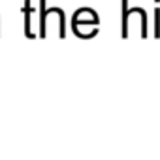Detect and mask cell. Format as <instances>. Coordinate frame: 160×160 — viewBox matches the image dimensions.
I'll list each match as a JSON object with an SVG mask.
<instances>
[{"label": "cell", "mask_w": 160, "mask_h": 160, "mask_svg": "<svg viewBox=\"0 0 160 160\" xmlns=\"http://www.w3.org/2000/svg\"><path fill=\"white\" fill-rule=\"evenodd\" d=\"M100 25V19L96 15L94 10L91 8H81V10H77L72 17V30L77 38H83V28L85 27H91V28H98Z\"/></svg>", "instance_id": "obj_1"}, {"label": "cell", "mask_w": 160, "mask_h": 160, "mask_svg": "<svg viewBox=\"0 0 160 160\" xmlns=\"http://www.w3.org/2000/svg\"><path fill=\"white\" fill-rule=\"evenodd\" d=\"M45 17H47V0H40V38H45Z\"/></svg>", "instance_id": "obj_3"}, {"label": "cell", "mask_w": 160, "mask_h": 160, "mask_svg": "<svg viewBox=\"0 0 160 160\" xmlns=\"http://www.w3.org/2000/svg\"><path fill=\"white\" fill-rule=\"evenodd\" d=\"M152 17H154V25H152V36L158 38L160 36V8H154L152 12Z\"/></svg>", "instance_id": "obj_4"}, {"label": "cell", "mask_w": 160, "mask_h": 160, "mask_svg": "<svg viewBox=\"0 0 160 160\" xmlns=\"http://www.w3.org/2000/svg\"><path fill=\"white\" fill-rule=\"evenodd\" d=\"M32 13H34L32 0H25V4H23V15H25V36L34 40L38 34L32 30Z\"/></svg>", "instance_id": "obj_2"}]
</instances>
